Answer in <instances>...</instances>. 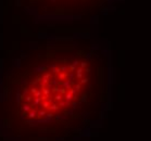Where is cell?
<instances>
[{
  "mask_svg": "<svg viewBox=\"0 0 151 141\" xmlns=\"http://www.w3.org/2000/svg\"><path fill=\"white\" fill-rule=\"evenodd\" d=\"M95 63L83 52L52 53L33 62L2 113L20 141H64L99 115Z\"/></svg>",
  "mask_w": 151,
  "mask_h": 141,
  "instance_id": "1",
  "label": "cell"
}]
</instances>
